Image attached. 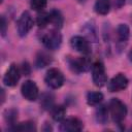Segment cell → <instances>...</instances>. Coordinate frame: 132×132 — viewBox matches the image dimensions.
Instances as JSON below:
<instances>
[{"label": "cell", "mask_w": 132, "mask_h": 132, "mask_svg": "<svg viewBox=\"0 0 132 132\" xmlns=\"http://www.w3.org/2000/svg\"><path fill=\"white\" fill-rule=\"evenodd\" d=\"M128 59H129V61L130 62H132V48L129 51V53H128Z\"/></svg>", "instance_id": "cell-28"}, {"label": "cell", "mask_w": 132, "mask_h": 132, "mask_svg": "<svg viewBox=\"0 0 132 132\" xmlns=\"http://www.w3.org/2000/svg\"><path fill=\"white\" fill-rule=\"evenodd\" d=\"M22 96L28 101H35L39 96V90L35 81L27 79L22 84L21 87Z\"/></svg>", "instance_id": "cell-8"}, {"label": "cell", "mask_w": 132, "mask_h": 132, "mask_svg": "<svg viewBox=\"0 0 132 132\" xmlns=\"http://www.w3.org/2000/svg\"><path fill=\"white\" fill-rule=\"evenodd\" d=\"M52 61H53V58H52V56L48 54V53H46V52H44V51H40V52H38L37 54H36V57H35V66L37 67V68H44V67H46V66H48L51 63H52Z\"/></svg>", "instance_id": "cell-12"}, {"label": "cell", "mask_w": 132, "mask_h": 132, "mask_svg": "<svg viewBox=\"0 0 132 132\" xmlns=\"http://www.w3.org/2000/svg\"><path fill=\"white\" fill-rule=\"evenodd\" d=\"M128 78L125 74L118 73L109 79V81L107 82V89L111 93L121 92L128 87Z\"/></svg>", "instance_id": "cell-10"}, {"label": "cell", "mask_w": 132, "mask_h": 132, "mask_svg": "<svg viewBox=\"0 0 132 132\" xmlns=\"http://www.w3.org/2000/svg\"><path fill=\"white\" fill-rule=\"evenodd\" d=\"M130 36V29L127 24H120L117 28V37L119 42H127Z\"/></svg>", "instance_id": "cell-15"}, {"label": "cell", "mask_w": 132, "mask_h": 132, "mask_svg": "<svg viewBox=\"0 0 132 132\" xmlns=\"http://www.w3.org/2000/svg\"><path fill=\"white\" fill-rule=\"evenodd\" d=\"M9 130H12V131H36L37 129H36V125L34 122L26 121V122L19 123L16 125H14Z\"/></svg>", "instance_id": "cell-21"}, {"label": "cell", "mask_w": 132, "mask_h": 132, "mask_svg": "<svg viewBox=\"0 0 132 132\" xmlns=\"http://www.w3.org/2000/svg\"><path fill=\"white\" fill-rule=\"evenodd\" d=\"M67 63L69 68L71 69L72 72L74 73H81V72H87L90 69H92V63L90 61V59L88 58V56H84V57H74L71 58L69 57L67 59Z\"/></svg>", "instance_id": "cell-3"}, {"label": "cell", "mask_w": 132, "mask_h": 132, "mask_svg": "<svg viewBox=\"0 0 132 132\" xmlns=\"http://www.w3.org/2000/svg\"><path fill=\"white\" fill-rule=\"evenodd\" d=\"M45 84L52 89H59L64 85L65 77L61 70L58 68H50L44 76Z\"/></svg>", "instance_id": "cell-4"}, {"label": "cell", "mask_w": 132, "mask_h": 132, "mask_svg": "<svg viewBox=\"0 0 132 132\" xmlns=\"http://www.w3.org/2000/svg\"><path fill=\"white\" fill-rule=\"evenodd\" d=\"M21 72L25 75H29L30 72H31V67L29 65L28 62H23L22 63V66H21Z\"/></svg>", "instance_id": "cell-24"}, {"label": "cell", "mask_w": 132, "mask_h": 132, "mask_svg": "<svg viewBox=\"0 0 132 132\" xmlns=\"http://www.w3.org/2000/svg\"><path fill=\"white\" fill-rule=\"evenodd\" d=\"M103 100V94L101 92L91 91L87 94V103L91 106L99 105Z\"/></svg>", "instance_id": "cell-19"}, {"label": "cell", "mask_w": 132, "mask_h": 132, "mask_svg": "<svg viewBox=\"0 0 132 132\" xmlns=\"http://www.w3.org/2000/svg\"><path fill=\"white\" fill-rule=\"evenodd\" d=\"M7 31V21L4 15L1 16V35L4 37Z\"/></svg>", "instance_id": "cell-25"}, {"label": "cell", "mask_w": 132, "mask_h": 132, "mask_svg": "<svg viewBox=\"0 0 132 132\" xmlns=\"http://www.w3.org/2000/svg\"><path fill=\"white\" fill-rule=\"evenodd\" d=\"M50 112L53 120L56 122H62L66 116V109L63 105H54L51 108Z\"/></svg>", "instance_id": "cell-16"}, {"label": "cell", "mask_w": 132, "mask_h": 132, "mask_svg": "<svg viewBox=\"0 0 132 132\" xmlns=\"http://www.w3.org/2000/svg\"><path fill=\"white\" fill-rule=\"evenodd\" d=\"M50 15H51V24L55 28L60 29L64 23V18L62 15L61 11L58 9H53L52 11H50Z\"/></svg>", "instance_id": "cell-18"}, {"label": "cell", "mask_w": 132, "mask_h": 132, "mask_svg": "<svg viewBox=\"0 0 132 132\" xmlns=\"http://www.w3.org/2000/svg\"><path fill=\"white\" fill-rule=\"evenodd\" d=\"M70 46L77 53H80L84 56H89L92 53L91 44L89 39L85 36L75 35L70 39Z\"/></svg>", "instance_id": "cell-6"}, {"label": "cell", "mask_w": 132, "mask_h": 132, "mask_svg": "<svg viewBox=\"0 0 132 132\" xmlns=\"http://www.w3.org/2000/svg\"><path fill=\"white\" fill-rule=\"evenodd\" d=\"M18 114H19V112H18V109H15V108H9L4 111V113H3L4 120L9 125V129L18 124Z\"/></svg>", "instance_id": "cell-17"}, {"label": "cell", "mask_w": 132, "mask_h": 132, "mask_svg": "<svg viewBox=\"0 0 132 132\" xmlns=\"http://www.w3.org/2000/svg\"><path fill=\"white\" fill-rule=\"evenodd\" d=\"M21 69L14 63H12L3 76V84L7 87H15L21 78Z\"/></svg>", "instance_id": "cell-9"}, {"label": "cell", "mask_w": 132, "mask_h": 132, "mask_svg": "<svg viewBox=\"0 0 132 132\" xmlns=\"http://www.w3.org/2000/svg\"><path fill=\"white\" fill-rule=\"evenodd\" d=\"M92 79L96 87H103L107 82V75L104 64L101 61H96L92 65Z\"/></svg>", "instance_id": "cell-5"}, {"label": "cell", "mask_w": 132, "mask_h": 132, "mask_svg": "<svg viewBox=\"0 0 132 132\" xmlns=\"http://www.w3.org/2000/svg\"><path fill=\"white\" fill-rule=\"evenodd\" d=\"M36 24H37V26L39 28H44L48 24H51V15H50V12L40 11L37 14V18H36Z\"/></svg>", "instance_id": "cell-22"}, {"label": "cell", "mask_w": 132, "mask_h": 132, "mask_svg": "<svg viewBox=\"0 0 132 132\" xmlns=\"http://www.w3.org/2000/svg\"><path fill=\"white\" fill-rule=\"evenodd\" d=\"M107 106H108V110H109L112 121L119 126L122 125L128 112L126 104L118 98H111Z\"/></svg>", "instance_id": "cell-1"}, {"label": "cell", "mask_w": 132, "mask_h": 132, "mask_svg": "<svg viewBox=\"0 0 132 132\" xmlns=\"http://www.w3.org/2000/svg\"><path fill=\"white\" fill-rule=\"evenodd\" d=\"M55 105V100H54V95L51 93H44L41 95L40 98V106L44 110H51V108Z\"/></svg>", "instance_id": "cell-20"}, {"label": "cell", "mask_w": 132, "mask_h": 132, "mask_svg": "<svg viewBox=\"0 0 132 132\" xmlns=\"http://www.w3.org/2000/svg\"><path fill=\"white\" fill-rule=\"evenodd\" d=\"M111 2H112V5H113L114 8L120 9V8H122L124 6L126 0H111Z\"/></svg>", "instance_id": "cell-26"}, {"label": "cell", "mask_w": 132, "mask_h": 132, "mask_svg": "<svg viewBox=\"0 0 132 132\" xmlns=\"http://www.w3.org/2000/svg\"><path fill=\"white\" fill-rule=\"evenodd\" d=\"M47 4V0H31L30 6L35 11H42Z\"/></svg>", "instance_id": "cell-23"}, {"label": "cell", "mask_w": 132, "mask_h": 132, "mask_svg": "<svg viewBox=\"0 0 132 132\" xmlns=\"http://www.w3.org/2000/svg\"><path fill=\"white\" fill-rule=\"evenodd\" d=\"M108 106L106 105H99L97 108H96V111H95V119L97 121V123L101 124V125H104L107 123L108 121Z\"/></svg>", "instance_id": "cell-14"}, {"label": "cell", "mask_w": 132, "mask_h": 132, "mask_svg": "<svg viewBox=\"0 0 132 132\" xmlns=\"http://www.w3.org/2000/svg\"><path fill=\"white\" fill-rule=\"evenodd\" d=\"M77 1H78V2H85L86 0H77Z\"/></svg>", "instance_id": "cell-29"}, {"label": "cell", "mask_w": 132, "mask_h": 132, "mask_svg": "<svg viewBox=\"0 0 132 132\" xmlns=\"http://www.w3.org/2000/svg\"><path fill=\"white\" fill-rule=\"evenodd\" d=\"M1 94H2V96H1V103L3 104L4 103V100H5V93H4V90L3 89H1Z\"/></svg>", "instance_id": "cell-27"}, {"label": "cell", "mask_w": 132, "mask_h": 132, "mask_svg": "<svg viewBox=\"0 0 132 132\" xmlns=\"http://www.w3.org/2000/svg\"><path fill=\"white\" fill-rule=\"evenodd\" d=\"M41 42L44 45L45 48L50 51H56L61 46L62 43V35L61 33L56 30H50L46 33L42 34L41 36Z\"/></svg>", "instance_id": "cell-2"}, {"label": "cell", "mask_w": 132, "mask_h": 132, "mask_svg": "<svg viewBox=\"0 0 132 132\" xmlns=\"http://www.w3.org/2000/svg\"><path fill=\"white\" fill-rule=\"evenodd\" d=\"M111 6V0H96L94 4V10L96 13L105 15L109 12Z\"/></svg>", "instance_id": "cell-13"}, {"label": "cell", "mask_w": 132, "mask_h": 132, "mask_svg": "<svg viewBox=\"0 0 132 132\" xmlns=\"http://www.w3.org/2000/svg\"><path fill=\"white\" fill-rule=\"evenodd\" d=\"M60 127L59 129L63 132H78L84 129V124L82 122L75 117L64 119L62 122H60Z\"/></svg>", "instance_id": "cell-11"}, {"label": "cell", "mask_w": 132, "mask_h": 132, "mask_svg": "<svg viewBox=\"0 0 132 132\" xmlns=\"http://www.w3.org/2000/svg\"><path fill=\"white\" fill-rule=\"evenodd\" d=\"M33 25H34V21L32 19V15L30 14L29 11H24L18 22H16V30H18V33L21 37H25L29 31L33 28Z\"/></svg>", "instance_id": "cell-7"}]
</instances>
